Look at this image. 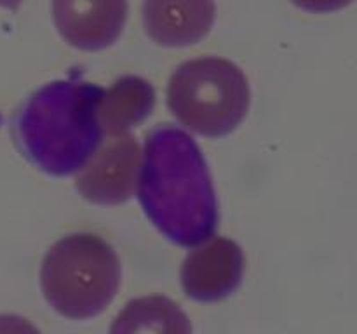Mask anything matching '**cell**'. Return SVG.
Returning a JSON list of instances; mask_svg holds the SVG:
<instances>
[{
    "instance_id": "obj_4",
    "label": "cell",
    "mask_w": 357,
    "mask_h": 334,
    "mask_svg": "<svg viewBox=\"0 0 357 334\" xmlns=\"http://www.w3.org/2000/svg\"><path fill=\"white\" fill-rule=\"evenodd\" d=\"M250 84L237 65L222 58H199L178 66L167 84V108L192 132L227 136L250 110Z\"/></svg>"
},
{
    "instance_id": "obj_8",
    "label": "cell",
    "mask_w": 357,
    "mask_h": 334,
    "mask_svg": "<svg viewBox=\"0 0 357 334\" xmlns=\"http://www.w3.org/2000/svg\"><path fill=\"white\" fill-rule=\"evenodd\" d=\"M215 14V0H143L146 35L164 47L201 42L213 28Z\"/></svg>"
},
{
    "instance_id": "obj_10",
    "label": "cell",
    "mask_w": 357,
    "mask_h": 334,
    "mask_svg": "<svg viewBox=\"0 0 357 334\" xmlns=\"http://www.w3.org/2000/svg\"><path fill=\"white\" fill-rule=\"evenodd\" d=\"M132 331H164V333H190L192 326L187 315L171 299L153 296L128 303L117 317L112 333Z\"/></svg>"
},
{
    "instance_id": "obj_11",
    "label": "cell",
    "mask_w": 357,
    "mask_h": 334,
    "mask_svg": "<svg viewBox=\"0 0 357 334\" xmlns=\"http://www.w3.org/2000/svg\"><path fill=\"white\" fill-rule=\"evenodd\" d=\"M291 2L309 13H333L351 6L352 0H291Z\"/></svg>"
},
{
    "instance_id": "obj_5",
    "label": "cell",
    "mask_w": 357,
    "mask_h": 334,
    "mask_svg": "<svg viewBox=\"0 0 357 334\" xmlns=\"http://www.w3.org/2000/svg\"><path fill=\"white\" fill-rule=\"evenodd\" d=\"M139 166L142 150L138 141L128 132L110 136L80 167L75 186L93 204H124L135 195Z\"/></svg>"
},
{
    "instance_id": "obj_2",
    "label": "cell",
    "mask_w": 357,
    "mask_h": 334,
    "mask_svg": "<svg viewBox=\"0 0 357 334\" xmlns=\"http://www.w3.org/2000/svg\"><path fill=\"white\" fill-rule=\"evenodd\" d=\"M101 96L100 86L75 75L45 84L14 115L10 129L17 148L52 176L77 173L101 143Z\"/></svg>"
},
{
    "instance_id": "obj_9",
    "label": "cell",
    "mask_w": 357,
    "mask_h": 334,
    "mask_svg": "<svg viewBox=\"0 0 357 334\" xmlns=\"http://www.w3.org/2000/svg\"><path fill=\"white\" fill-rule=\"evenodd\" d=\"M155 106V90L149 80L128 75L115 80L114 86L101 96L98 104V120L101 131L108 136L124 134L152 115Z\"/></svg>"
},
{
    "instance_id": "obj_6",
    "label": "cell",
    "mask_w": 357,
    "mask_h": 334,
    "mask_svg": "<svg viewBox=\"0 0 357 334\" xmlns=\"http://www.w3.org/2000/svg\"><path fill=\"white\" fill-rule=\"evenodd\" d=\"M243 271V249L225 237H209L185 257L181 285L195 301H222L239 289Z\"/></svg>"
},
{
    "instance_id": "obj_3",
    "label": "cell",
    "mask_w": 357,
    "mask_h": 334,
    "mask_svg": "<svg viewBox=\"0 0 357 334\" xmlns=\"http://www.w3.org/2000/svg\"><path fill=\"white\" fill-rule=\"evenodd\" d=\"M40 284L59 315L93 319L114 301L121 285V263L114 247L101 237L72 233L47 250Z\"/></svg>"
},
{
    "instance_id": "obj_1",
    "label": "cell",
    "mask_w": 357,
    "mask_h": 334,
    "mask_svg": "<svg viewBox=\"0 0 357 334\" xmlns=\"http://www.w3.org/2000/svg\"><path fill=\"white\" fill-rule=\"evenodd\" d=\"M138 198L155 228L171 242L194 247L218 226V200L201 148L173 124L157 125L145 139Z\"/></svg>"
},
{
    "instance_id": "obj_7",
    "label": "cell",
    "mask_w": 357,
    "mask_h": 334,
    "mask_svg": "<svg viewBox=\"0 0 357 334\" xmlns=\"http://www.w3.org/2000/svg\"><path fill=\"white\" fill-rule=\"evenodd\" d=\"M128 9V0H52L59 35L82 51H101L117 42Z\"/></svg>"
},
{
    "instance_id": "obj_12",
    "label": "cell",
    "mask_w": 357,
    "mask_h": 334,
    "mask_svg": "<svg viewBox=\"0 0 357 334\" xmlns=\"http://www.w3.org/2000/svg\"><path fill=\"white\" fill-rule=\"evenodd\" d=\"M21 2H23V0H0V7H6V9L9 10H17L20 9Z\"/></svg>"
}]
</instances>
